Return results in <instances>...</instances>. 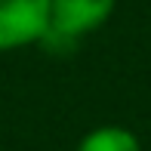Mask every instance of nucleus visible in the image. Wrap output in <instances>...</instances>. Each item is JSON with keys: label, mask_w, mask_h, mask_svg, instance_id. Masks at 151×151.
<instances>
[{"label": "nucleus", "mask_w": 151, "mask_h": 151, "mask_svg": "<svg viewBox=\"0 0 151 151\" xmlns=\"http://www.w3.org/2000/svg\"><path fill=\"white\" fill-rule=\"evenodd\" d=\"M52 0H0V52H16L43 40Z\"/></svg>", "instance_id": "2"}, {"label": "nucleus", "mask_w": 151, "mask_h": 151, "mask_svg": "<svg viewBox=\"0 0 151 151\" xmlns=\"http://www.w3.org/2000/svg\"><path fill=\"white\" fill-rule=\"evenodd\" d=\"M77 151H142V142L133 129L117 127V123H105L96 127L80 139Z\"/></svg>", "instance_id": "3"}, {"label": "nucleus", "mask_w": 151, "mask_h": 151, "mask_svg": "<svg viewBox=\"0 0 151 151\" xmlns=\"http://www.w3.org/2000/svg\"><path fill=\"white\" fill-rule=\"evenodd\" d=\"M117 0H52L50 6V28H46L40 46L50 52H68L86 37L108 25L114 16Z\"/></svg>", "instance_id": "1"}]
</instances>
